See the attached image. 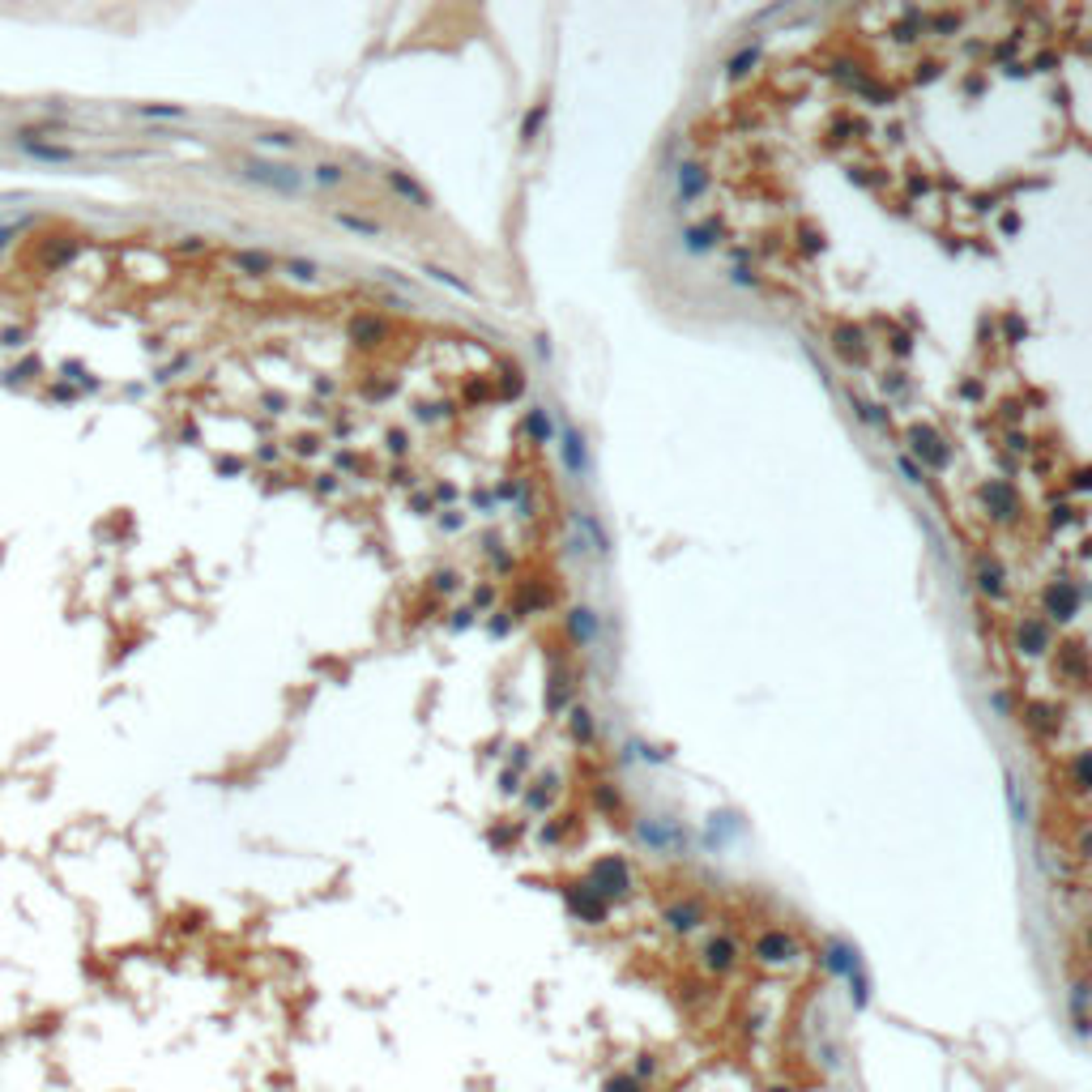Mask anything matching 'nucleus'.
Segmentation results:
<instances>
[{
	"mask_svg": "<svg viewBox=\"0 0 1092 1092\" xmlns=\"http://www.w3.org/2000/svg\"><path fill=\"white\" fill-rule=\"evenodd\" d=\"M1029 725L1037 730V734H1050L1058 721H1054V709L1050 704H1029Z\"/></svg>",
	"mask_w": 1092,
	"mask_h": 1092,
	"instance_id": "nucleus-22",
	"label": "nucleus"
},
{
	"mask_svg": "<svg viewBox=\"0 0 1092 1092\" xmlns=\"http://www.w3.org/2000/svg\"><path fill=\"white\" fill-rule=\"evenodd\" d=\"M674 184H678V210H688L692 201H700V196L709 192V171L688 158V163L674 167Z\"/></svg>",
	"mask_w": 1092,
	"mask_h": 1092,
	"instance_id": "nucleus-3",
	"label": "nucleus"
},
{
	"mask_svg": "<svg viewBox=\"0 0 1092 1092\" xmlns=\"http://www.w3.org/2000/svg\"><path fill=\"white\" fill-rule=\"evenodd\" d=\"M1041 606H1046L1050 619L1067 624V619H1075V610H1079V593H1075L1071 581H1050L1046 593H1041Z\"/></svg>",
	"mask_w": 1092,
	"mask_h": 1092,
	"instance_id": "nucleus-2",
	"label": "nucleus"
},
{
	"mask_svg": "<svg viewBox=\"0 0 1092 1092\" xmlns=\"http://www.w3.org/2000/svg\"><path fill=\"white\" fill-rule=\"evenodd\" d=\"M606 1092H640V1084H636L632 1075H614V1079L606 1084Z\"/></svg>",
	"mask_w": 1092,
	"mask_h": 1092,
	"instance_id": "nucleus-28",
	"label": "nucleus"
},
{
	"mask_svg": "<svg viewBox=\"0 0 1092 1092\" xmlns=\"http://www.w3.org/2000/svg\"><path fill=\"white\" fill-rule=\"evenodd\" d=\"M1003 329H1007L1011 337H1024V320H1020V316H1007V320H1003Z\"/></svg>",
	"mask_w": 1092,
	"mask_h": 1092,
	"instance_id": "nucleus-33",
	"label": "nucleus"
},
{
	"mask_svg": "<svg viewBox=\"0 0 1092 1092\" xmlns=\"http://www.w3.org/2000/svg\"><path fill=\"white\" fill-rule=\"evenodd\" d=\"M1007 806H1011V819L1015 824H1029V811H1024V794H1020V781L1007 773Z\"/></svg>",
	"mask_w": 1092,
	"mask_h": 1092,
	"instance_id": "nucleus-20",
	"label": "nucleus"
},
{
	"mask_svg": "<svg viewBox=\"0 0 1092 1092\" xmlns=\"http://www.w3.org/2000/svg\"><path fill=\"white\" fill-rule=\"evenodd\" d=\"M858 415H862V423H875V427H887V415L879 405H866V401H858Z\"/></svg>",
	"mask_w": 1092,
	"mask_h": 1092,
	"instance_id": "nucleus-27",
	"label": "nucleus"
},
{
	"mask_svg": "<svg viewBox=\"0 0 1092 1092\" xmlns=\"http://www.w3.org/2000/svg\"><path fill=\"white\" fill-rule=\"evenodd\" d=\"M756 60H760V47L751 43V47H742L738 56H730V60H725V73H730V78H738V73H747V68L756 64Z\"/></svg>",
	"mask_w": 1092,
	"mask_h": 1092,
	"instance_id": "nucleus-21",
	"label": "nucleus"
},
{
	"mask_svg": "<svg viewBox=\"0 0 1092 1092\" xmlns=\"http://www.w3.org/2000/svg\"><path fill=\"white\" fill-rule=\"evenodd\" d=\"M973 581H977V589H982L990 602H1003V597H1007V572H1003L998 559L977 555V559H973Z\"/></svg>",
	"mask_w": 1092,
	"mask_h": 1092,
	"instance_id": "nucleus-5",
	"label": "nucleus"
},
{
	"mask_svg": "<svg viewBox=\"0 0 1092 1092\" xmlns=\"http://www.w3.org/2000/svg\"><path fill=\"white\" fill-rule=\"evenodd\" d=\"M1003 231H1020V218H1015V214H1003Z\"/></svg>",
	"mask_w": 1092,
	"mask_h": 1092,
	"instance_id": "nucleus-38",
	"label": "nucleus"
},
{
	"mask_svg": "<svg viewBox=\"0 0 1092 1092\" xmlns=\"http://www.w3.org/2000/svg\"><path fill=\"white\" fill-rule=\"evenodd\" d=\"M564 465H568L572 478H581L585 465H589V457H585V440H581V431H576L572 423H564Z\"/></svg>",
	"mask_w": 1092,
	"mask_h": 1092,
	"instance_id": "nucleus-11",
	"label": "nucleus"
},
{
	"mask_svg": "<svg viewBox=\"0 0 1092 1092\" xmlns=\"http://www.w3.org/2000/svg\"><path fill=\"white\" fill-rule=\"evenodd\" d=\"M636 828H640V837H645L653 849H661V854H666V849H682V832H678L674 824H661V819H640Z\"/></svg>",
	"mask_w": 1092,
	"mask_h": 1092,
	"instance_id": "nucleus-8",
	"label": "nucleus"
},
{
	"mask_svg": "<svg viewBox=\"0 0 1092 1092\" xmlns=\"http://www.w3.org/2000/svg\"><path fill=\"white\" fill-rule=\"evenodd\" d=\"M1071 773H1075V781H1079L1084 790H1092V751H1079L1075 764H1071Z\"/></svg>",
	"mask_w": 1092,
	"mask_h": 1092,
	"instance_id": "nucleus-24",
	"label": "nucleus"
},
{
	"mask_svg": "<svg viewBox=\"0 0 1092 1092\" xmlns=\"http://www.w3.org/2000/svg\"><path fill=\"white\" fill-rule=\"evenodd\" d=\"M593 798H597V806H602V811H614V806H619V794H614L610 785H597V794H593Z\"/></svg>",
	"mask_w": 1092,
	"mask_h": 1092,
	"instance_id": "nucleus-29",
	"label": "nucleus"
},
{
	"mask_svg": "<svg viewBox=\"0 0 1092 1092\" xmlns=\"http://www.w3.org/2000/svg\"><path fill=\"white\" fill-rule=\"evenodd\" d=\"M1071 487H1075V491H1092V469H1079V474L1071 478Z\"/></svg>",
	"mask_w": 1092,
	"mask_h": 1092,
	"instance_id": "nucleus-32",
	"label": "nucleus"
},
{
	"mask_svg": "<svg viewBox=\"0 0 1092 1092\" xmlns=\"http://www.w3.org/2000/svg\"><path fill=\"white\" fill-rule=\"evenodd\" d=\"M897 469H901V478H905V483H913V487H926V474H922V465H918L913 457H905V452H901V457H897Z\"/></svg>",
	"mask_w": 1092,
	"mask_h": 1092,
	"instance_id": "nucleus-23",
	"label": "nucleus"
},
{
	"mask_svg": "<svg viewBox=\"0 0 1092 1092\" xmlns=\"http://www.w3.org/2000/svg\"><path fill=\"white\" fill-rule=\"evenodd\" d=\"M674 930H692V926H700V918H704V909L696 905V901H678V905H666V913H661Z\"/></svg>",
	"mask_w": 1092,
	"mask_h": 1092,
	"instance_id": "nucleus-14",
	"label": "nucleus"
},
{
	"mask_svg": "<svg viewBox=\"0 0 1092 1092\" xmlns=\"http://www.w3.org/2000/svg\"><path fill=\"white\" fill-rule=\"evenodd\" d=\"M994 709H998V713H1011V709H1015V700H1011L1007 692H994Z\"/></svg>",
	"mask_w": 1092,
	"mask_h": 1092,
	"instance_id": "nucleus-34",
	"label": "nucleus"
},
{
	"mask_svg": "<svg viewBox=\"0 0 1092 1092\" xmlns=\"http://www.w3.org/2000/svg\"><path fill=\"white\" fill-rule=\"evenodd\" d=\"M568 730H572L576 742H593V717H589L585 709H572V713H568Z\"/></svg>",
	"mask_w": 1092,
	"mask_h": 1092,
	"instance_id": "nucleus-19",
	"label": "nucleus"
},
{
	"mask_svg": "<svg viewBox=\"0 0 1092 1092\" xmlns=\"http://www.w3.org/2000/svg\"><path fill=\"white\" fill-rule=\"evenodd\" d=\"M568 905H572L585 922H602V918H606V905H602V897L593 892V887H572V892H568Z\"/></svg>",
	"mask_w": 1092,
	"mask_h": 1092,
	"instance_id": "nucleus-12",
	"label": "nucleus"
},
{
	"mask_svg": "<svg viewBox=\"0 0 1092 1092\" xmlns=\"http://www.w3.org/2000/svg\"><path fill=\"white\" fill-rule=\"evenodd\" d=\"M777 1092H790V1088H777Z\"/></svg>",
	"mask_w": 1092,
	"mask_h": 1092,
	"instance_id": "nucleus-39",
	"label": "nucleus"
},
{
	"mask_svg": "<svg viewBox=\"0 0 1092 1092\" xmlns=\"http://www.w3.org/2000/svg\"><path fill=\"white\" fill-rule=\"evenodd\" d=\"M1088 939H1092V934H1088Z\"/></svg>",
	"mask_w": 1092,
	"mask_h": 1092,
	"instance_id": "nucleus-40",
	"label": "nucleus"
},
{
	"mask_svg": "<svg viewBox=\"0 0 1092 1092\" xmlns=\"http://www.w3.org/2000/svg\"><path fill=\"white\" fill-rule=\"evenodd\" d=\"M568 632H572L576 645H593V640H597V614H593L589 606H576V610L568 614Z\"/></svg>",
	"mask_w": 1092,
	"mask_h": 1092,
	"instance_id": "nucleus-13",
	"label": "nucleus"
},
{
	"mask_svg": "<svg viewBox=\"0 0 1092 1092\" xmlns=\"http://www.w3.org/2000/svg\"><path fill=\"white\" fill-rule=\"evenodd\" d=\"M756 956H760L764 965H768V961H773V965H777V961H790V956H794V939H790L785 930H768V934L756 943Z\"/></svg>",
	"mask_w": 1092,
	"mask_h": 1092,
	"instance_id": "nucleus-9",
	"label": "nucleus"
},
{
	"mask_svg": "<svg viewBox=\"0 0 1092 1092\" xmlns=\"http://www.w3.org/2000/svg\"><path fill=\"white\" fill-rule=\"evenodd\" d=\"M734 956H738V943L734 939H713L709 947H704V969L709 973H725V969H734Z\"/></svg>",
	"mask_w": 1092,
	"mask_h": 1092,
	"instance_id": "nucleus-10",
	"label": "nucleus"
},
{
	"mask_svg": "<svg viewBox=\"0 0 1092 1092\" xmlns=\"http://www.w3.org/2000/svg\"><path fill=\"white\" fill-rule=\"evenodd\" d=\"M730 282H738V286H760L756 278H751V269H730Z\"/></svg>",
	"mask_w": 1092,
	"mask_h": 1092,
	"instance_id": "nucleus-31",
	"label": "nucleus"
},
{
	"mask_svg": "<svg viewBox=\"0 0 1092 1092\" xmlns=\"http://www.w3.org/2000/svg\"><path fill=\"white\" fill-rule=\"evenodd\" d=\"M628 887H632V875H628L624 858H602L593 866V892L597 897H619V892H628Z\"/></svg>",
	"mask_w": 1092,
	"mask_h": 1092,
	"instance_id": "nucleus-1",
	"label": "nucleus"
},
{
	"mask_svg": "<svg viewBox=\"0 0 1092 1092\" xmlns=\"http://www.w3.org/2000/svg\"><path fill=\"white\" fill-rule=\"evenodd\" d=\"M713 244H717V222H700V227L682 231V248H688L692 256H696V252H709Z\"/></svg>",
	"mask_w": 1092,
	"mask_h": 1092,
	"instance_id": "nucleus-15",
	"label": "nucleus"
},
{
	"mask_svg": "<svg viewBox=\"0 0 1092 1092\" xmlns=\"http://www.w3.org/2000/svg\"><path fill=\"white\" fill-rule=\"evenodd\" d=\"M525 431H529L538 444H551L555 427H551V419H546V410H542V405H529V415H525Z\"/></svg>",
	"mask_w": 1092,
	"mask_h": 1092,
	"instance_id": "nucleus-17",
	"label": "nucleus"
},
{
	"mask_svg": "<svg viewBox=\"0 0 1092 1092\" xmlns=\"http://www.w3.org/2000/svg\"><path fill=\"white\" fill-rule=\"evenodd\" d=\"M961 397H973V401H977V397H982V384H977V380H965V384H961Z\"/></svg>",
	"mask_w": 1092,
	"mask_h": 1092,
	"instance_id": "nucleus-35",
	"label": "nucleus"
},
{
	"mask_svg": "<svg viewBox=\"0 0 1092 1092\" xmlns=\"http://www.w3.org/2000/svg\"><path fill=\"white\" fill-rule=\"evenodd\" d=\"M542 120H546V107H533V115H525V142H529V136L542 128Z\"/></svg>",
	"mask_w": 1092,
	"mask_h": 1092,
	"instance_id": "nucleus-30",
	"label": "nucleus"
},
{
	"mask_svg": "<svg viewBox=\"0 0 1092 1092\" xmlns=\"http://www.w3.org/2000/svg\"><path fill=\"white\" fill-rule=\"evenodd\" d=\"M568 700H572V688H568V678H559V674H555V678H551V713H559V709H564Z\"/></svg>",
	"mask_w": 1092,
	"mask_h": 1092,
	"instance_id": "nucleus-25",
	"label": "nucleus"
},
{
	"mask_svg": "<svg viewBox=\"0 0 1092 1092\" xmlns=\"http://www.w3.org/2000/svg\"><path fill=\"white\" fill-rule=\"evenodd\" d=\"M1058 64V56L1054 51H1046V56H1037V68H1054Z\"/></svg>",
	"mask_w": 1092,
	"mask_h": 1092,
	"instance_id": "nucleus-37",
	"label": "nucleus"
},
{
	"mask_svg": "<svg viewBox=\"0 0 1092 1092\" xmlns=\"http://www.w3.org/2000/svg\"><path fill=\"white\" fill-rule=\"evenodd\" d=\"M1015 645H1020V653H1029V657H1037V653H1046V645H1050V632H1046V624L1041 619H1020L1015 624Z\"/></svg>",
	"mask_w": 1092,
	"mask_h": 1092,
	"instance_id": "nucleus-6",
	"label": "nucleus"
},
{
	"mask_svg": "<svg viewBox=\"0 0 1092 1092\" xmlns=\"http://www.w3.org/2000/svg\"><path fill=\"white\" fill-rule=\"evenodd\" d=\"M828 969H832L837 977H854V973H858V956H854L845 943H832V947H828Z\"/></svg>",
	"mask_w": 1092,
	"mask_h": 1092,
	"instance_id": "nucleus-16",
	"label": "nucleus"
},
{
	"mask_svg": "<svg viewBox=\"0 0 1092 1092\" xmlns=\"http://www.w3.org/2000/svg\"><path fill=\"white\" fill-rule=\"evenodd\" d=\"M837 351H841L849 363H862V359H866L862 333H858V329H837Z\"/></svg>",
	"mask_w": 1092,
	"mask_h": 1092,
	"instance_id": "nucleus-18",
	"label": "nucleus"
},
{
	"mask_svg": "<svg viewBox=\"0 0 1092 1092\" xmlns=\"http://www.w3.org/2000/svg\"><path fill=\"white\" fill-rule=\"evenodd\" d=\"M961 22H965L961 13H934V18H930V30H943V35H947V30H961Z\"/></svg>",
	"mask_w": 1092,
	"mask_h": 1092,
	"instance_id": "nucleus-26",
	"label": "nucleus"
},
{
	"mask_svg": "<svg viewBox=\"0 0 1092 1092\" xmlns=\"http://www.w3.org/2000/svg\"><path fill=\"white\" fill-rule=\"evenodd\" d=\"M1071 521V508H1054V517H1050V525H1067Z\"/></svg>",
	"mask_w": 1092,
	"mask_h": 1092,
	"instance_id": "nucleus-36",
	"label": "nucleus"
},
{
	"mask_svg": "<svg viewBox=\"0 0 1092 1092\" xmlns=\"http://www.w3.org/2000/svg\"><path fill=\"white\" fill-rule=\"evenodd\" d=\"M977 495H982V504H986L994 517H1015V495H1011V487L1003 483V478H990V483H982Z\"/></svg>",
	"mask_w": 1092,
	"mask_h": 1092,
	"instance_id": "nucleus-7",
	"label": "nucleus"
},
{
	"mask_svg": "<svg viewBox=\"0 0 1092 1092\" xmlns=\"http://www.w3.org/2000/svg\"><path fill=\"white\" fill-rule=\"evenodd\" d=\"M905 440L913 444V452L926 461V465H943L947 461V444H943V436L934 431V427H926V423H913L909 431H905Z\"/></svg>",
	"mask_w": 1092,
	"mask_h": 1092,
	"instance_id": "nucleus-4",
	"label": "nucleus"
}]
</instances>
